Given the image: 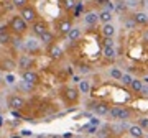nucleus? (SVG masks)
Listing matches in <instances>:
<instances>
[{
  "mask_svg": "<svg viewBox=\"0 0 148 138\" xmlns=\"http://www.w3.org/2000/svg\"><path fill=\"white\" fill-rule=\"evenodd\" d=\"M89 125H94V127H99V125H101V122H99V118H90V123Z\"/></svg>",
  "mask_w": 148,
  "mask_h": 138,
  "instance_id": "37",
  "label": "nucleus"
},
{
  "mask_svg": "<svg viewBox=\"0 0 148 138\" xmlns=\"http://www.w3.org/2000/svg\"><path fill=\"white\" fill-rule=\"evenodd\" d=\"M109 117H110L114 122H127V120H130V118L133 117V112H132V109H128V107L115 105V107L110 109Z\"/></svg>",
  "mask_w": 148,
  "mask_h": 138,
  "instance_id": "1",
  "label": "nucleus"
},
{
  "mask_svg": "<svg viewBox=\"0 0 148 138\" xmlns=\"http://www.w3.org/2000/svg\"><path fill=\"white\" fill-rule=\"evenodd\" d=\"M81 74H87V72H90V68L89 66H81Z\"/></svg>",
  "mask_w": 148,
  "mask_h": 138,
  "instance_id": "35",
  "label": "nucleus"
},
{
  "mask_svg": "<svg viewBox=\"0 0 148 138\" xmlns=\"http://www.w3.org/2000/svg\"><path fill=\"white\" fill-rule=\"evenodd\" d=\"M112 18H114V15H112V10L102 8V10L99 12V20L102 21V25H106V23H112Z\"/></svg>",
  "mask_w": 148,
  "mask_h": 138,
  "instance_id": "17",
  "label": "nucleus"
},
{
  "mask_svg": "<svg viewBox=\"0 0 148 138\" xmlns=\"http://www.w3.org/2000/svg\"><path fill=\"white\" fill-rule=\"evenodd\" d=\"M12 5L16 7L18 10H21V8H25V7L30 5V0H12Z\"/></svg>",
  "mask_w": 148,
  "mask_h": 138,
  "instance_id": "28",
  "label": "nucleus"
},
{
  "mask_svg": "<svg viewBox=\"0 0 148 138\" xmlns=\"http://www.w3.org/2000/svg\"><path fill=\"white\" fill-rule=\"evenodd\" d=\"M112 107L107 104V102H95L94 107H92V110H94L95 115H99V117H106L109 115V112H110Z\"/></svg>",
  "mask_w": 148,
  "mask_h": 138,
  "instance_id": "7",
  "label": "nucleus"
},
{
  "mask_svg": "<svg viewBox=\"0 0 148 138\" xmlns=\"http://www.w3.org/2000/svg\"><path fill=\"white\" fill-rule=\"evenodd\" d=\"M128 127H130V125H127V122H115L114 125H110V132L115 133V135H122L123 130L128 132Z\"/></svg>",
  "mask_w": 148,
  "mask_h": 138,
  "instance_id": "15",
  "label": "nucleus"
},
{
  "mask_svg": "<svg viewBox=\"0 0 148 138\" xmlns=\"http://www.w3.org/2000/svg\"><path fill=\"white\" fill-rule=\"evenodd\" d=\"M58 31L63 33V35H68L71 30H73V23H71V20H59L58 21Z\"/></svg>",
  "mask_w": 148,
  "mask_h": 138,
  "instance_id": "13",
  "label": "nucleus"
},
{
  "mask_svg": "<svg viewBox=\"0 0 148 138\" xmlns=\"http://www.w3.org/2000/svg\"><path fill=\"white\" fill-rule=\"evenodd\" d=\"M13 138H21V137H13Z\"/></svg>",
  "mask_w": 148,
  "mask_h": 138,
  "instance_id": "41",
  "label": "nucleus"
},
{
  "mask_svg": "<svg viewBox=\"0 0 148 138\" xmlns=\"http://www.w3.org/2000/svg\"><path fill=\"white\" fill-rule=\"evenodd\" d=\"M123 27H125V30H135L138 25L135 23V20H133L132 16H130V18H125L123 20Z\"/></svg>",
  "mask_w": 148,
  "mask_h": 138,
  "instance_id": "27",
  "label": "nucleus"
},
{
  "mask_svg": "<svg viewBox=\"0 0 148 138\" xmlns=\"http://www.w3.org/2000/svg\"><path fill=\"white\" fill-rule=\"evenodd\" d=\"M137 125H140L143 130H148V117H140L138 122H137Z\"/></svg>",
  "mask_w": 148,
  "mask_h": 138,
  "instance_id": "31",
  "label": "nucleus"
},
{
  "mask_svg": "<svg viewBox=\"0 0 148 138\" xmlns=\"http://www.w3.org/2000/svg\"><path fill=\"white\" fill-rule=\"evenodd\" d=\"M40 41H41L45 46H53L54 44V35L51 31H46L41 38H40Z\"/></svg>",
  "mask_w": 148,
  "mask_h": 138,
  "instance_id": "21",
  "label": "nucleus"
},
{
  "mask_svg": "<svg viewBox=\"0 0 148 138\" xmlns=\"http://www.w3.org/2000/svg\"><path fill=\"white\" fill-rule=\"evenodd\" d=\"M7 104H8V107H10L12 110H21V109L25 107V100H23L20 96H16V94H13V96H8V100H7Z\"/></svg>",
  "mask_w": 148,
  "mask_h": 138,
  "instance_id": "6",
  "label": "nucleus"
},
{
  "mask_svg": "<svg viewBox=\"0 0 148 138\" xmlns=\"http://www.w3.org/2000/svg\"><path fill=\"white\" fill-rule=\"evenodd\" d=\"M0 82H2V77H0Z\"/></svg>",
  "mask_w": 148,
  "mask_h": 138,
  "instance_id": "42",
  "label": "nucleus"
},
{
  "mask_svg": "<svg viewBox=\"0 0 148 138\" xmlns=\"http://www.w3.org/2000/svg\"><path fill=\"white\" fill-rule=\"evenodd\" d=\"M32 31H33L35 36L41 38L46 31H49V30H48V23H46V21H43V20H36L32 25Z\"/></svg>",
  "mask_w": 148,
  "mask_h": 138,
  "instance_id": "5",
  "label": "nucleus"
},
{
  "mask_svg": "<svg viewBox=\"0 0 148 138\" xmlns=\"http://www.w3.org/2000/svg\"><path fill=\"white\" fill-rule=\"evenodd\" d=\"M76 5H77V3H76V0H63L64 10H73Z\"/></svg>",
  "mask_w": 148,
  "mask_h": 138,
  "instance_id": "30",
  "label": "nucleus"
},
{
  "mask_svg": "<svg viewBox=\"0 0 148 138\" xmlns=\"http://www.w3.org/2000/svg\"><path fill=\"white\" fill-rule=\"evenodd\" d=\"M2 66H3V69H7V71H12L13 68H16V64L13 63V61H3Z\"/></svg>",
  "mask_w": 148,
  "mask_h": 138,
  "instance_id": "32",
  "label": "nucleus"
},
{
  "mask_svg": "<svg viewBox=\"0 0 148 138\" xmlns=\"http://www.w3.org/2000/svg\"><path fill=\"white\" fill-rule=\"evenodd\" d=\"M48 54H49L51 59H61L63 58V49L59 48L58 44H53V46L48 48Z\"/></svg>",
  "mask_w": 148,
  "mask_h": 138,
  "instance_id": "16",
  "label": "nucleus"
},
{
  "mask_svg": "<svg viewBox=\"0 0 148 138\" xmlns=\"http://www.w3.org/2000/svg\"><path fill=\"white\" fill-rule=\"evenodd\" d=\"M143 87H145V84H143V81H142V79H133L132 85H130L132 92H135V94H142Z\"/></svg>",
  "mask_w": 148,
  "mask_h": 138,
  "instance_id": "22",
  "label": "nucleus"
},
{
  "mask_svg": "<svg viewBox=\"0 0 148 138\" xmlns=\"http://www.w3.org/2000/svg\"><path fill=\"white\" fill-rule=\"evenodd\" d=\"M133 79H135V77H133V76L130 74V72H123V76H122L120 82H122L123 85H127V87H130V85H132V82H133Z\"/></svg>",
  "mask_w": 148,
  "mask_h": 138,
  "instance_id": "26",
  "label": "nucleus"
},
{
  "mask_svg": "<svg viewBox=\"0 0 148 138\" xmlns=\"http://www.w3.org/2000/svg\"><path fill=\"white\" fill-rule=\"evenodd\" d=\"M101 31H102V35H104V38H112L114 35H115L117 28L114 27L112 23H106V25H102Z\"/></svg>",
  "mask_w": 148,
  "mask_h": 138,
  "instance_id": "18",
  "label": "nucleus"
},
{
  "mask_svg": "<svg viewBox=\"0 0 148 138\" xmlns=\"http://www.w3.org/2000/svg\"><path fill=\"white\" fill-rule=\"evenodd\" d=\"M132 18L137 25H148V13L147 12H133Z\"/></svg>",
  "mask_w": 148,
  "mask_h": 138,
  "instance_id": "12",
  "label": "nucleus"
},
{
  "mask_svg": "<svg viewBox=\"0 0 148 138\" xmlns=\"http://www.w3.org/2000/svg\"><path fill=\"white\" fill-rule=\"evenodd\" d=\"M81 35H82V31H81V28L79 27H73V30L66 35L68 36V41H71V43H76L77 40L81 38Z\"/></svg>",
  "mask_w": 148,
  "mask_h": 138,
  "instance_id": "19",
  "label": "nucleus"
},
{
  "mask_svg": "<svg viewBox=\"0 0 148 138\" xmlns=\"http://www.w3.org/2000/svg\"><path fill=\"white\" fill-rule=\"evenodd\" d=\"M21 87L25 90H33V84H30V82H25V81H21Z\"/></svg>",
  "mask_w": 148,
  "mask_h": 138,
  "instance_id": "34",
  "label": "nucleus"
},
{
  "mask_svg": "<svg viewBox=\"0 0 148 138\" xmlns=\"http://www.w3.org/2000/svg\"><path fill=\"white\" fill-rule=\"evenodd\" d=\"M8 27H10V30L15 35H18V36H21V35H25L28 30V23L23 18H21L20 15H15L13 18L10 20V23H8Z\"/></svg>",
  "mask_w": 148,
  "mask_h": 138,
  "instance_id": "2",
  "label": "nucleus"
},
{
  "mask_svg": "<svg viewBox=\"0 0 148 138\" xmlns=\"http://www.w3.org/2000/svg\"><path fill=\"white\" fill-rule=\"evenodd\" d=\"M79 89H76V87H64L63 89V97L69 104H74V102H77L79 99Z\"/></svg>",
  "mask_w": 148,
  "mask_h": 138,
  "instance_id": "4",
  "label": "nucleus"
},
{
  "mask_svg": "<svg viewBox=\"0 0 148 138\" xmlns=\"http://www.w3.org/2000/svg\"><path fill=\"white\" fill-rule=\"evenodd\" d=\"M109 76H110L114 81H120L122 76H123V72H122L120 68H117V66H114V68H110V71H109Z\"/></svg>",
  "mask_w": 148,
  "mask_h": 138,
  "instance_id": "24",
  "label": "nucleus"
},
{
  "mask_svg": "<svg viewBox=\"0 0 148 138\" xmlns=\"http://www.w3.org/2000/svg\"><path fill=\"white\" fill-rule=\"evenodd\" d=\"M10 40L12 36L7 31V27H0V44H7V43H10Z\"/></svg>",
  "mask_w": 148,
  "mask_h": 138,
  "instance_id": "23",
  "label": "nucleus"
},
{
  "mask_svg": "<svg viewBox=\"0 0 148 138\" xmlns=\"http://www.w3.org/2000/svg\"><path fill=\"white\" fill-rule=\"evenodd\" d=\"M21 135H25V137H32V132H30V130H23Z\"/></svg>",
  "mask_w": 148,
  "mask_h": 138,
  "instance_id": "40",
  "label": "nucleus"
},
{
  "mask_svg": "<svg viewBox=\"0 0 148 138\" xmlns=\"http://www.w3.org/2000/svg\"><path fill=\"white\" fill-rule=\"evenodd\" d=\"M117 12H125L127 10V2L125 0H115V5H114Z\"/></svg>",
  "mask_w": 148,
  "mask_h": 138,
  "instance_id": "29",
  "label": "nucleus"
},
{
  "mask_svg": "<svg viewBox=\"0 0 148 138\" xmlns=\"http://www.w3.org/2000/svg\"><path fill=\"white\" fill-rule=\"evenodd\" d=\"M33 66V59L28 56V54H21L20 58H18V63H16V68L20 69L21 72L23 71H30Z\"/></svg>",
  "mask_w": 148,
  "mask_h": 138,
  "instance_id": "8",
  "label": "nucleus"
},
{
  "mask_svg": "<svg viewBox=\"0 0 148 138\" xmlns=\"http://www.w3.org/2000/svg\"><path fill=\"white\" fill-rule=\"evenodd\" d=\"M143 41H147V43H148V28L145 30V31H143Z\"/></svg>",
  "mask_w": 148,
  "mask_h": 138,
  "instance_id": "38",
  "label": "nucleus"
},
{
  "mask_svg": "<svg viewBox=\"0 0 148 138\" xmlns=\"http://www.w3.org/2000/svg\"><path fill=\"white\" fill-rule=\"evenodd\" d=\"M79 92L81 94H89L90 92V82L87 79H82L79 82Z\"/></svg>",
  "mask_w": 148,
  "mask_h": 138,
  "instance_id": "25",
  "label": "nucleus"
},
{
  "mask_svg": "<svg viewBox=\"0 0 148 138\" xmlns=\"http://www.w3.org/2000/svg\"><path fill=\"white\" fill-rule=\"evenodd\" d=\"M143 132H145V130H143L140 125H137V123H135V125H130V127H128V132L127 133L132 138H143Z\"/></svg>",
  "mask_w": 148,
  "mask_h": 138,
  "instance_id": "14",
  "label": "nucleus"
},
{
  "mask_svg": "<svg viewBox=\"0 0 148 138\" xmlns=\"http://www.w3.org/2000/svg\"><path fill=\"white\" fill-rule=\"evenodd\" d=\"M104 46H114V40L112 38H106L104 40Z\"/></svg>",
  "mask_w": 148,
  "mask_h": 138,
  "instance_id": "36",
  "label": "nucleus"
},
{
  "mask_svg": "<svg viewBox=\"0 0 148 138\" xmlns=\"http://www.w3.org/2000/svg\"><path fill=\"white\" fill-rule=\"evenodd\" d=\"M125 2H127V8H132V10H135V8L140 5L138 0H125Z\"/></svg>",
  "mask_w": 148,
  "mask_h": 138,
  "instance_id": "33",
  "label": "nucleus"
},
{
  "mask_svg": "<svg viewBox=\"0 0 148 138\" xmlns=\"http://www.w3.org/2000/svg\"><path fill=\"white\" fill-rule=\"evenodd\" d=\"M20 16L27 21V23H32V25H33V23L38 20L36 8H35V7H32V5L25 7V8H21V10H20Z\"/></svg>",
  "mask_w": 148,
  "mask_h": 138,
  "instance_id": "3",
  "label": "nucleus"
},
{
  "mask_svg": "<svg viewBox=\"0 0 148 138\" xmlns=\"http://www.w3.org/2000/svg\"><path fill=\"white\" fill-rule=\"evenodd\" d=\"M21 79L25 81V82H30V84L35 85V84H38V81H40V76H38L35 71L30 69V71H23V72H21Z\"/></svg>",
  "mask_w": 148,
  "mask_h": 138,
  "instance_id": "11",
  "label": "nucleus"
},
{
  "mask_svg": "<svg viewBox=\"0 0 148 138\" xmlns=\"http://www.w3.org/2000/svg\"><path fill=\"white\" fill-rule=\"evenodd\" d=\"M102 54H104L106 59H115L117 58V48L115 46H104Z\"/></svg>",
  "mask_w": 148,
  "mask_h": 138,
  "instance_id": "20",
  "label": "nucleus"
},
{
  "mask_svg": "<svg viewBox=\"0 0 148 138\" xmlns=\"http://www.w3.org/2000/svg\"><path fill=\"white\" fill-rule=\"evenodd\" d=\"M99 13L97 12H87L84 15V25H87V27H95L97 23H99Z\"/></svg>",
  "mask_w": 148,
  "mask_h": 138,
  "instance_id": "10",
  "label": "nucleus"
},
{
  "mask_svg": "<svg viewBox=\"0 0 148 138\" xmlns=\"http://www.w3.org/2000/svg\"><path fill=\"white\" fill-rule=\"evenodd\" d=\"M13 76H7V82H8V84H13Z\"/></svg>",
  "mask_w": 148,
  "mask_h": 138,
  "instance_id": "39",
  "label": "nucleus"
},
{
  "mask_svg": "<svg viewBox=\"0 0 148 138\" xmlns=\"http://www.w3.org/2000/svg\"><path fill=\"white\" fill-rule=\"evenodd\" d=\"M40 43L41 41H38V40H35V38H28L27 41H23V48L27 49L30 54L38 53V51H40Z\"/></svg>",
  "mask_w": 148,
  "mask_h": 138,
  "instance_id": "9",
  "label": "nucleus"
}]
</instances>
